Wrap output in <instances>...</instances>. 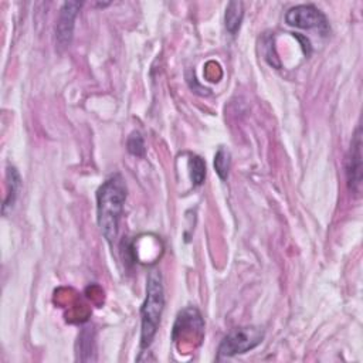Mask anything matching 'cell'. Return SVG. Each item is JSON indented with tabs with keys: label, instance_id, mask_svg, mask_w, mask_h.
<instances>
[{
	"label": "cell",
	"instance_id": "cell-10",
	"mask_svg": "<svg viewBox=\"0 0 363 363\" xmlns=\"http://www.w3.org/2000/svg\"><path fill=\"white\" fill-rule=\"evenodd\" d=\"M214 169L216 173L221 180H225L228 177V172L231 167V156L230 152L224 147H220L214 155Z\"/></svg>",
	"mask_w": 363,
	"mask_h": 363
},
{
	"label": "cell",
	"instance_id": "cell-9",
	"mask_svg": "<svg viewBox=\"0 0 363 363\" xmlns=\"http://www.w3.org/2000/svg\"><path fill=\"white\" fill-rule=\"evenodd\" d=\"M242 17H244L242 3L241 1H230L225 7V14H224L225 28L230 34L234 35L240 30Z\"/></svg>",
	"mask_w": 363,
	"mask_h": 363
},
{
	"label": "cell",
	"instance_id": "cell-11",
	"mask_svg": "<svg viewBox=\"0 0 363 363\" xmlns=\"http://www.w3.org/2000/svg\"><path fill=\"white\" fill-rule=\"evenodd\" d=\"M189 166H190V177L194 186H200L203 184L204 179H206V163L204 160L197 156V155H191L189 159Z\"/></svg>",
	"mask_w": 363,
	"mask_h": 363
},
{
	"label": "cell",
	"instance_id": "cell-6",
	"mask_svg": "<svg viewBox=\"0 0 363 363\" xmlns=\"http://www.w3.org/2000/svg\"><path fill=\"white\" fill-rule=\"evenodd\" d=\"M347 186L356 196L362 190V129L357 126L346 156Z\"/></svg>",
	"mask_w": 363,
	"mask_h": 363
},
{
	"label": "cell",
	"instance_id": "cell-7",
	"mask_svg": "<svg viewBox=\"0 0 363 363\" xmlns=\"http://www.w3.org/2000/svg\"><path fill=\"white\" fill-rule=\"evenodd\" d=\"M81 6V1H65L62 4L55 26V38L58 47L67 48L69 45L74 33V21Z\"/></svg>",
	"mask_w": 363,
	"mask_h": 363
},
{
	"label": "cell",
	"instance_id": "cell-1",
	"mask_svg": "<svg viewBox=\"0 0 363 363\" xmlns=\"http://www.w3.org/2000/svg\"><path fill=\"white\" fill-rule=\"evenodd\" d=\"M126 200V184L119 173L109 176L96 191V218L101 233L112 245L118 237L119 220Z\"/></svg>",
	"mask_w": 363,
	"mask_h": 363
},
{
	"label": "cell",
	"instance_id": "cell-4",
	"mask_svg": "<svg viewBox=\"0 0 363 363\" xmlns=\"http://www.w3.org/2000/svg\"><path fill=\"white\" fill-rule=\"evenodd\" d=\"M203 332H204V322L201 319L200 312L193 306H187L179 312L173 326L172 337L174 342L183 340L184 343L193 345L194 340H197L199 343L201 342Z\"/></svg>",
	"mask_w": 363,
	"mask_h": 363
},
{
	"label": "cell",
	"instance_id": "cell-12",
	"mask_svg": "<svg viewBox=\"0 0 363 363\" xmlns=\"http://www.w3.org/2000/svg\"><path fill=\"white\" fill-rule=\"evenodd\" d=\"M126 147H128V152L133 156H138V157H142L145 156V152H146V147H145V142H143V138L139 132H132L128 138V142H126Z\"/></svg>",
	"mask_w": 363,
	"mask_h": 363
},
{
	"label": "cell",
	"instance_id": "cell-3",
	"mask_svg": "<svg viewBox=\"0 0 363 363\" xmlns=\"http://www.w3.org/2000/svg\"><path fill=\"white\" fill-rule=\"evenodd\" d=\"M264 339V330L257 326H242L231 330L218 346V356L231 357L257 347Z\"/></svg>",
	"mask_w": 363,
	"mask_h": 363
},
{
	"label": "cell",
	"instance_id": "cell-2",
	"mask_svg": "<svg viewBox=\"0 0 363 363\" xmlns=\"http://www.w3.org/2000/svg\"><path fill=\"white\" fill-rule=\"evenodd\" d=\"M164 308V289L163 279L157 269L149 272L146 281V298L140 309L142 328H140V347L146 349L150 346Z\"/></svg>",
	"mask_w": 363,
	"mask_h": 363
},
{
	"label": "cell",
	"instance_id": "cell-5",
	"mask_svg": "<svg viewBox=\"0 0 363 363\" xmlns=\"http://www.w3.org/2000/svg\"><path fill=\"white\" fill-rule=\"evenodd\" d=\"M285 21L292 27L303 30L315 28L322 33H326L329 30V24L325 14L312 4H299L291 7L285 14Z\"/></svg>",
	"mask_w": 363,
	"mask_h": 363
},
{
	"label": "cell",
	"instance_id": "cell-8",
	"mask_svg": "<svg viewBox=\"0 0 363 363\" xmlns=\"http://www.w3.org/2000/svg\"><path fill=\"white\" fill-rule=\"evenodd\" d=\"M7 196L4 199L3 203V213L7 214V210L11 208L17 200V196L20 193L21 189V177L20 173L17 172V169L14 166H9L7 167Z\"/></svg>",
	"mask_w": 363,
	"mask_h": 363
}]
</instances>
